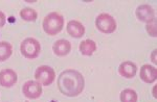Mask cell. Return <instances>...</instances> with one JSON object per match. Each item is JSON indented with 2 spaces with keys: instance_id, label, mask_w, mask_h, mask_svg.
I'll list each match as a JSON object with an SVG mask.
<instances>
[{
  "instance_id": "cell-18",
  "label": "cell",
  "mask_w": 157,
  "mask_h": 102,
  "mask_svg": "<svg viewBox=\"0 0 157 102\" xmlns=\"http://www.w3.org/2000/svg\"><path fill=\"white\" fill-rule=\"evenodd\" d=\"M6 15L3 14V12L0 11V28H2V27L4 26V24H6Z\"/></svg>"
},
{
  "instance_id": "cell-13",
  "label": "cell",
  "mask_w": 157,
  "mask_h": 102,
  "mask_svg": "<svg viewBox=\"0 0 157 102\" xmlns=\"http://www.w3.org/2000/svg\"><path fill=\"white\" fill-rule=\"evenodd\" d=\"M80 52L85 56H91L97 50V44L92 40H85L80 43Z\"/></svg>"
},
{
  "instance_id": "cell-16",
  "label": "cell",
  "mask_w": 157,
  "mask_h": 102,
  "mask_svg": "<svg viewBox=\"0 0 157 102\" xmlns=\"http://www.w3.org/2000/svg\"><path fill=\"white\" fill-rule=\"evenodd\" d=\"M20 17L27 22H34L36 21L38 18V13L35 11L34 9H30V7H25L20 11Z\"/></svg>"
},
{
  "instance_id": "cell-5",
  "label": "cell",
  "mask_w": 157,
  "mask_h": 102,
  "mask_svg": "<svg viewBox=\"0 0 157 102\" xmlns=\"http://www.w3.org/2000/svg\"><path fill=\"white\" fill-rule=\"evenodd\" d=\"M35 78L41 86H49L54 83L56 78L55 70L49 66H40L35 71Z\"/></svg>"
},
{
  "instance_id": "cell-10",
  "label": "cell",
  "mask_w": 157,
  "mask_h": 102,
  "mask_svg": "<svg viewBox=\"0 0 157 102\" xmlns=\"http://www.w3.org/2000/svg\"><path fill=\"white\" fill-rule=\"evenodd\" d=\"M71 50V44L67 41V40H58L52 45V51L57 56H66L70 53Z\"/></svg>"
},
{
  "instance_id": "cell-2",
  "label": "cell",
  "mask_w": 157,
  "mask_h": 102,
  "mask_svg": "<svg viewBox=\"0 0 157 102\" xmlns=\"http://www.w3.org/2000/svg\"><path fill=\"white\" fill-rule=\"evenodd\" d=\"M64 27V18L62 15L56 13H49L43 19L42 28L45 31V33L48 36H57L62 31Z\"/></svg>"
},
{
  "instance_id": "cell-12",
  "label": "cell",
  "mask_w": 157,
  "mask_h": 102,
  "mask_svg": "<svg viewBox=\"0 0 157 102\" xmlns=\"http://www.w3.org/2000/svg\"><path fill=\"white\" fill-rule=\"evenodd\" d=\"M137 72V66L130 61L123 62L118 67V73L125 78H133Z\"/></svg>"
},
{
  "instance_id": "cell-3",
  "label": "cell",
  "mask_w": 157,
  "mask_h": 102,
  "mask_svg": "<svg viewBox=\"0 0 157 102\" xmlns=\"http://www.w3.org/2000/svg\"><path fill=\"white\" fill-rule=\"evenodd\" d=\"M20 51L24 58L29 59L37 58L41 52V45L36 39L26 38L20 44Z\"/></svg>"
},
{
  "instance_id": "cell-7",
  "label": "cell",
  "mask_w": 157,
  "mask_h": 102,
  "mask_svg": "<svg viewBox=\"0 0 157 102\" xmlns=\"http://www.w3.org/2000/svg\"><path fill=\"white\" fill-rule=\"evenodd\" d=\"M135 15L137 19L140 22H145V23H150L156 19L155 12H154L153 7L149 4H141L139 5L135 11Z\"/></svg>"
},
{
  "instance_id": "cell-9",
  "label": "cell",
  "mask_w": 157,
  "mask_h": 102,
  "mask_svg": "<svg viewBox=\"0 0 157 102\" xmlns=\"http://www.w3.org/2000/svg\"><path fill=\"white\" fill-rule=\"evenodd\" d=\"M139 77L147 83H153L157 79V69L151 65H144L139 72Z\"/></svg>"
},
{
  "instance_id": "cell-11",
  "label": "cell",
  "mask_w": 157,
  "mask_h": 102,
  "mask_svg": "<svg viewBox=\"0 0 157 102\" xmlns=\"http://www.w3.org/2000/svg\"><path fill=\"white\" fill-rule=\"evenodd\" d=\"M67 33L75 39H80L85 34V27L81 22L71 20L67 23Z\"/></svg>"
},
{
  "instance_id": "cell-1",
  "label": "cell",
  "mask_w": 157,
  "mask_h": 102,
  "mask_svg": "<svg viewBox=\"0 0 157 102\" xmlns=\"http://www.w3.org/2000/svg\"><path fill=\"white\" fill-rule=\"evenodd\" d=\"M58 89L64 96L75 97L82 94L85 88L84 76L77 70L67 69L59 75L57 83Z\"/></svg>"
},
{
  "instance_id": "cell-6",
  "label": "cell",
  "mask_w": 157,
  "mask_h": 102,
  "mask_svg": "<svg viewBox=\"0 0 157 102\" xmlns=\"http://www.w3.org/2000/svg\"><path fill=\"white\" fill-rule=\"evenodd\" d=\"M22 93L29 99H38L42 95V86L37 81H26L22 86Z\"/></svg>"
},
{
  "instance_id": "cell-17",
  "label": "cell",
  "mask_w": 157,
  "mask_h": 102,
  "mask_svg": "<svg viewBox=\"0 0 157 102\" xmlns=\"http://www.w3.org/2000/svg\"><path fill=\"white\" fill-rule=\"evenodd\" d=\"M147 31L150 34L151 37L155 38L156 37V19L154 21L150 22V23H147Z\"/></svg>"
},
{
  "instance_id": "cell-4",
  "label": "cell",
  "mask_w": 157,
  "mask_h": 102,
  "mask_svg": "<svg viewBox=\"0 0 157 102\" xmlns=\"http://www.w3.org/2000/svg\"><path fill=\"white\" fill-rule=\"evenodd\" d=\"M95 26L101 32L109 34L115 31L116 21L111 15L100 14L95 19Z\"/></svg>"
},
{
  "instance_id": "cell-15",
  "label": "cell",
  "mask_w": 157,
  "mask_h": 102,
  "mask_svg": "<svg viewBox=\"0 0 157 102\" xmlns=\"http://www.w3.org/2000/svg\"><path fill=\"white\" fill-rule=\"evenodd\" d=\"M121 102H137V93L132 89H125L121 92Z\"/></svg>"
},
{
  "instance_id": "cell-8",
  "label": "cell",
  "mask_w": 157,
  "mask_h": 102,
  "mask_svg": "<svg viewBox=\"0 0 157 102\" xmlns=\"http://www.w3.org/2000/svg\"><path fill=\"white\" fill-rule=\"evenodd\" d=\"M18 75L12 69H3L0 71V86L3 88H12L17 83Z\"/></svg>"
},
{
  "instance_id": "cell-14",
  "label": "cell",
  "mask_w": 157,
  "mask_h": 102,
  "mask_svg": "<svg viewBox=\"0 0 157 102\" xmlns=\"http://www.w3.org/2000/svg\"><path fill=\"white\" fill-rule=\"evenodd\" d=\"M13 46L9 42H0V63L6 62L12 56Z\"/></svg>"
}]
</instances>
